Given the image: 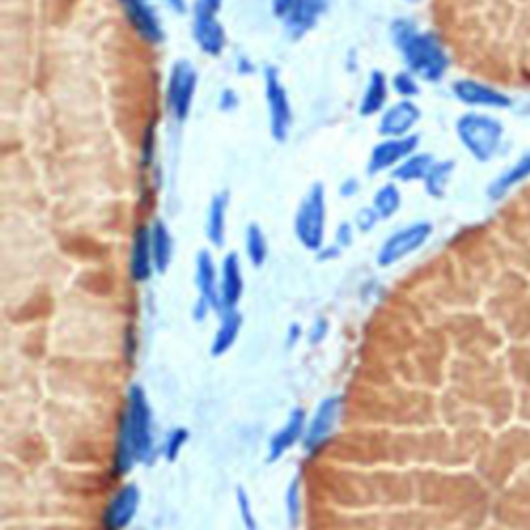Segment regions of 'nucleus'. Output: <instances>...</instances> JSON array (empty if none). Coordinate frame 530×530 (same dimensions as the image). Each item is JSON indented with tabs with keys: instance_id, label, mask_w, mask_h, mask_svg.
<instances>
[{
	"instance_id": "obj_28",
	"label": "nucleus",
	"mask_w": 530,
	"mask_h": 530,
	"mask_svg": "<svg viewBox=\"0 0 530 530\" xmlns=\"http://www.w3.org/2000/svg\"><path fill=\"white\" fill-rule=\"evenodd\" d=\"M371 205H373V210L379 214L381 220L394 218L400 212V208H402V191H400V187L396 183L381 185L373 193Z\"/></svg>"
},
{
	"instance_id": "obj_1",
	"label": "nucleus",
	"mask_w": 530,
	"mask_h": 530,
	"mask_svg": "<svg viewBox=\"0 0 530 530\" xmlns=\"http://www.w3.org/2000/svg\"><path fill=\"white\" fill-rule=\"evenodd\" d=\"M156 450L154 437V412L147 394L141 386L133 384L127 390L123 415L116 433L112 473L114 477H127L139 464L150 462Z\"/></svg>"
},
{
	"instance_id": "obj_38",
	"label": "nucleus",
	"mask_w": 530,
	"mask_h": 530,
	"mask_svg": "<svg viewBox=\"0 0 530 530\" xmlns=\"http://www.w3.org/2000/svg\"><path fill=\"white\" fill-rule=\"evenodd\" d=\"M239 106V96L234 90H224L220 96V110L224 112H232L234 108Z\"/></svg>"
},
{
	"instance_id": "obj_21",
	"label": "nucleus",
	"mask_w": 530,
	"mask_h": 530,
	"mask_svg": "<svg viewBox=\"0 0 530 530\" xmlns=\"http://www.w3.org/2000/svg\"><path fill=\"white\" fill-rule=\"evenodd\" d=\"M388 96H390V79L384 71H373L369 75L367 87L361 96L359 102V114L363 119H369V116L381 114L388 108Z\"/></svg>"
},
{
	"instance_id": "obj_23",
	"label": "nucleus",
	"mask_w": 530,
	"mask_h": 530,
	"mask_svg": "<svg viewBox=\"0 0 530 530\" xmlns=\"http://www.w3.org/2000/svg\"><path fill=\"white\" fill-rule=\"evenodd\" d=\"M528 179H530V152L497 176V179L487 187V197L491 201H502L512 189H516Z\"/></svg>"
},
{
	"instance_id": "obj_2",
	"label": "nucleus",
	"mask_w": 530,
	"mask_h": 530,
	"mask_svg": "<svg viewBox=\"0 0 530 530\" xmlns=\"http://www.w3.org/2000/svg\"><path fill=\"white\" fill-rule=\"evenodd\" d=\"M390 38L410 73L427 83L444 79L450 69V56L437 34L421 32L415 21L400 17L390 25Z\"/></svg>"
},
{
	"instance_id": "obj_24",
	"label": "nucleus",
	"mask_w": 530,
	"mask_h": 530,
	"mask_svg": "<svg viewBox=\"0 0 530 530\" xmlns=\"http://www.w3.org/2000/svg\"><path fill=\"white\" fill-rule=\"evenodd\" d=\"M433 164H435V158L431 154L415 152L392 170V179L398 183H419V181L423 183L425 176L433 168Z\"/></svg>"
},
{
	"instance_id": "obj_18",
	"label": "nucleus",
	"mask_w": 530,
	"mask_h": 530,
	"mask_svg": "<svg viewBox=\"0 0 530 530\" xmlns=\"http://www.w3.org/2000/svg\"><path fill=\"white\" fill-rule=\"evenodd\" d=\"M328 0H292L286 13L284 27L292 40H301L319 23L323 13L328 11Z\"/></svg>"
},
{
	"instance_id": "obj_3",
	"label": "nucleus",
	"mask_w": 530,
	"mask_h": 530,
	"mask_svg": "<svg viewBox=\"0 0 530 530\" xmlns=\"http://www.w3.org/2000/svg\"><path fill=\"white\" fill-rule=\"evenodd\" d=\"M504 133L502 121L483 112H466L456 121V135L460 143L477 162H489L495 158Z\"/></svg>"
},
{
	"instance_id": "obj_4",
	"label": "nucleus",
	"mask_w": 530,
	"mask_h": 530,
	"mask_svg": "<svg viewBox=\"0 0 530 530\" xmlns=\"http://www.w3.org/2000/svg\"><path fill=\"white\" fill-rule=\"evenodd\" d=\"M328 224V197L326 187L313 183L305 197L301 199L297 214H294V237L303 245V249L317 253L326 245V226Z\"/></svg>"
},
{
	"instance_id": "obj_40",
	"label": "nucleus",
	"mask_w": 530,
	"mask_h": 530,
	"mask_svg": "<svg viewBox=\"0 0 530 530\" xmlns=\"http://www.w3.org/2000/svg\"><path fill=\"white\" fill-rule=\"evenodd\" d=\"M340 253H342V249L334 243L332 247H330V245H323L315 255H317L319 261H328V259H336V257H340Z\"/></svg>"
},
{
	"instance_id": "obj_12",
	"label": "nucleus",
	"mask_w": 530,
	"mask_h": 530,
	"mask_svg": "<svg viewBox=\"0 0 530 530\" xmlns=\"http://www.w3.org/2000/svg\"><path fill=\"white\" fill-rule=\"evenodd\" d=\"M454 98L470 108H491V110H504L510 108L514 102L508 94L495 90L491 85H485L475 79H458L452 83Z\"/></svg>"
},
{
	"instance_id": "obj_5",
	"label": "nucleus",
	"mask_w": 530,
	"mask_h": 530,
	"mask_svg": "<svg viewBox=\"0 0 530 530\" xmlns=\"http://www.w3.org/2000/svg\"><path fill=\"white\" fill-rule=\"evenodd\" d=\"M431 237H433V224L427 220L410 222V224L394 230L390 237L381 243V247L377 249V255H375L377 268H381V270L394 268V265L400 263L402 259L421 251L429 243Z\"/></svg>"
},
{
	"instance_id": "obj_43",
	"label": "nucleus",
	"mask_w": 530,
	"mask_h": 530,
	"mask_svg": "<svg viewBox=\"0 0 530 530\" xmlns=\"http://www.w3.org/2000/svg\"><path fill=\"white\" fill-rule=\"evenodd\" d=\"M201 3H205L208 7H212L214 11H220V7H222L224 0H201Z\"/></svg>"
},
{
	"instance_id": "obj_30",
	"label": "nucleus",
	"mask_w": 530,
	"mask_h": 530,
	"mask_svg": "<svg viewBox=\"0 0 530 530\" xmlns=\"http://www.w3.org/2000/svg\"><path fill=\"white\" fill-rule=\"evenodd\" d=\"M187 441H189V429L185 427H174L166 433L164 441H162V458L166 462H176L183 452V448L187 446Z\"/></svg>"
},
{
	"instance_id": "obj_34",
	"label": "nucleus",
	"mask_w": 530,
	"mask_h": 530,
	"mask_svg": "<svg viewBox=\"0 0 530 530\" xmlns=\"http://www.w3.org/2000/svg\"><path fill=\"white\" fill-rule=\"evenodd\" d=\"M355 232H357L355 222H340L334 232V243L340 249H348L352 243H355Z\"/></svg>"
},
{
	"instance_id": "obj_14",
	"label": "nucleus",
	"mask_w": 530,
	"mask_h": 530,
	"mask_svg": "<svg viewBox=\"0 0 530 530\" xmlns=\"http://www.w3.org/2000/svg\"><path fill=\"white\" fill-rule=\"evenodd\" d=\"M421 108L412 100H398L379 116L377 131L381 137H408L421 121Z\"/></svg>"
},
{
	"instance_id": "obj_22",
	"label": "nucleus",
	"mask_w": 530,
	"mask_h": 530,
	"mask_svg": "<svg viewBox=\"0 0 530 530\" xmlns=\"http://www.w3.org/2000/svg\"><path fill=\"white\" fill-rule=\"evenodd\" d=\"M228 208H230V195L228 191H220L210 199L208 218H205V234L208 241L222 249L226 245V230H228Z\"/></svg>"
},
{
	"instance_id": "obj_42",
	"label": "nucleus",
	"mask_w": 530,
	"mask_h": 530,
	"mask_svg": "<svg viewBox=\"0 0 530 530\" xmlns=\"http://www.w3.org/2000/svg\"><path fill=\"white\" fill-rule=\"evenodd\" d=\"M166 5L176 13V15H185L189 11L187 0H166Z\"/></svg>"
},
{
	"instance_id": "obj_10",
	"label": "nucleus",
	"mask_w": 530,
	"mask_h": 530,
	"mask_svg": "<svg viewBox=\"0 0 530 530\" xmlns=\"http://www.w3.org/2000/svg\"><path fill=\"white\" fill-rule=\"evenodd\" d=\"M419 135L408 137H384L373 145L367 162L369 176H377L384 172H392L402 160L419 150Z\"/></svg>"
},
{
	"instance_id": "obj_6",
	"label": "nucleus",
	"mask_w": 530,
	"mask_h": 530,
	"mask_svg": "<svg viewBox=\"0 0 530 530\" xmlns=\"http://www.w3.org/2000/svg\"><path fill=\"white\" fill-rule=\"evenodd\" d=\"M342 410H344V398L340 394H330L315 406L311 419L307 421L305 439L301 444L307 456H317L323 448H328L332 444L342 419Z\"/></svg>"
},
{
	"instance_id": "obj_44",
	"label": "nucleus",
	"mask_w": 530,
	"mask_h": 530,
	"mask_svg": "<svg viewBox=\"0 0 530 530\" xmlns=\"http://www.w3.org/2000/svg\"><path fill=\"white\" fill-rule=\"evenodd\" d=\"M406 3L408 5H417V3H421V0H406Z\"/></svg>"
},
{
	"instance_id": "obj_7",
	"label": "nucleus",
	"mask_w": 530,
	"mask_h": 530,
	"mask_svg": "<svg viewBox=\"0 0 530 530\" xmlns=\"http://www.w3.org/2000/svg\"><path fill=\"white\" fill-rule=\"evenodd\" d=\"M199 75L187 58H179L168 73L166 81V110L176 123H185L191 114Z\"/></svg>"
},
{
	"instance_id": "obj_32",
	"label": "nucleus",
	"mask_w": 530,
	"mask_h": 530,
	"mask_svg": "<svg viewBox=\"0 0 530 530\" xmlns=\"http://www.w3.org/2000/svg\"><path fill=\"white\" fill-rule=\"evenodd\" d=\"M237 510H239V518H241L245 530H259V522H257V516H255V510H253V502H251L249 493L245 491V487L237 489Z\"/></svg>"
},
{
	"instance_id": "obj_31",
	"label": "nucleus",
	"mask_w": 530,
	"mask_h": 530,
	"mask_svg": "<svg viewBox=\"0 0 530 530\" xmlns=\"http://www.w3.org/2000/svg\"><path fill=\"white\" fill-rule=\"evenodd\" d=\"M390 87L402 100H412V98H417L421 94L419 77L415 73H410L408 69L396 73L392 77V81H390Z\"/></svg>"
},
{
	"instance_id": "obj_36",
	"label": "nucleus",
	"mask_w": 530,
	"mask_h": 530,
	"mask_svg": "<svg viewBox=\"0 0 530 530\" xmlns=\"http://www.w3.org/2000/svg\"><path fill=\"white\" fill-rule=\"evenodd\" d=\"M359 191H361V183H359V179H355V176H348V179H344L340 183V189H338L340 197H344V199L355 197Z\"/></svg>"
},
{
	"instance_id": "obj_33",
	"label": "nucleus",
	"mask_w": 530,
	"mask_h": 530,
	"mask_svg": "<svg viewBox=\"0 0 530 530\" xmlns=\"http://www.w3.org/2000/svg\"><path fill=\"white\" fill-rule=\"evenodd\" d=\"M379 222H381V218L373 210V205H369V208H361L355 216V228H357V232H363V234L373 232Z\"/></svg>"
},
{
	"instance_id": "obj_27",
	"label": "nucleus",
	"mask_w": 530,
	"mask_h": 530,
	"mask_svg": "<svg viewBox=\"0 0 530 530\" xmlns=\"http://www.w3.org/2000/svg\"><path fill=\"white\" fill-rule=\"evenodd\" d=\"M245 255H247L249 263L257 270L263 268L265 261H268V255H270L268 237H265L263 228L257 222H251L245 228Z\"/></svg>"
},
{
	"instance_id": "obj_16",
	"label": "nucleus",
	"mask_w": 530,
	"mask_h": 530,
	"mask_svg": "<svg viewBox=\"0 0 530 530\" xmlns=\"http://www.w3.org/2000/svg\"><path fill=\"white\" fill-rule=\"evenodd\" d=\"M245 294V274L239 253H226L220 263V313L239 309Z\"/></svg>"
},
{
	"instance_id": "obj_17",
	"label": "nucleus",
	"mask_w": 530,
	"mask_h": 530,
	"mask_svg": "<svg viewBox=\"0 0 530 530\" xmlns=\"http://www.w3.org/2000/svg\"><path fill=\"white\" fill-rule=\"evenodd\" d=\"M129 274L133 282L145 284L156 274L154 251H152V226L141 224L133 232L131 255H129Z\"/></svg>"
},
{
	"instance_id": "obj_8",
	"label": "nucleus",
	"mask_w": 530,
	"mask_h": 530,
	"mask_svg": "<svg viewBox=\"0 0 530 530\" xmlns=\"http://www.w3.org/2000/svg\"><path fill=\"white\" fill-rule=\"evenodd\" d=\"M263 98H265V104H268L272 137L278 143H284L290 135L294 116H292V104H290L288 90L276 67H268L263 71Z\"/></svg>"
},
{
	"instance_id": "obj_13",
	"label": "nucleus",
	"mask_w": 530,
	"mask_h": 530,
	"mask_svg": "<svg viewBox=\"0 0 530 530\" xmlns=\"http://www.w3.org/2000/svg\"><path fill=\"white\" fill-rule=\"evenodd\" d=\"M307 412L303 408H292L288 412L286 421L282 423V427L270 437V444H268V462H278L282 460L292 448H297L299 444H303L305 439V431H307Z\"/></svg>"
},
{
	"instance_id": "obj_15",
	"label": "nucleus",
	"mask_w": 530,
	"mask_h": 530,
	"mask_svg": "<svg viewBox=\"0 0 530 530\" xmlns=\"http://www.w3.org/2000/svg\"><path fill=\"white\" fill-rule=\"evenodd\" d=\"M119 5L141 40L150 44H160L164 40L162 21L150 0H119Z\"/></svg>"
},
{
	"instance_id": "obj_29",
	"label": "nucleus",
	"mask_w": 530,
	"mask_h": 530,
	"mask_svg": "<svg viewBox=\"0 0 530 530\" xmlns=\"http://www.w3.org/2000/svg\"><path fill=\"white\" fill-rule=\"evenodd\" d=\"M284 506H286V518L290 528H299L303 522V479L297 475L294 477L284 493Z\"/></svg>"
},
{
	"instance_id": "obj_25",
	"label": "nucleus",
	"mask_w": 530,
	"mask_h": 530,
	"mask_svg": "<svg viewBox=\"0 0 530 530\" xmlns=\"http://www.w3.org/2000/svg\"><path fill=\"white\" fill-rule=\"evenodd\" d=\"M152 226V251H154V263H156V274H166L172 257H174V239L170 228L156 220Z\"/></svg>"
},
{
	"instance_id": "obj_26",
	"label": "nucleus",
	"mask_w": 530,
	"mask_h": 530,
	"mask_svg": "<svg viewBox=\"0 0 530 530\" xmlns=\"http://www.w3.org/2000/svg\"><path fill=\"white\" fill-rule=\"evenodd\" d=\"M456 172L454 160H435L433 168L425 176V193L433 199H444L448 193V187L452 183V176Z\"/></svg>"
},
{
	"instance_id": "obj_37",
	"label": "nucleus",
	"mask_w": 530,
	"mask_h": 530,
	"mask_svg": "<svg viewBox=\"0 0 530 530\" xmlns=\"http://www.w3.org/2000/svg\"><path fill=\"white\" fill-rule=\"evenodd\" d=\"M212 311H216L208 301H205V299H197V303H195V307H193V319L199 323V321H205V319H208V315L212 313Z\"/></svg>"
},
{
	"instance_id": "obj_11",
	"label": "nucleus",
	"mask_w": 530,
	"mask_h": 530,
	"mask_svg": "<svg viewBox=\"0 0 530 530\" xmlns=\"http://www.w3.org/2000/svg\"><path fill=\"white\" fill-rule=\"evenodd\" d=\"M141 506V491L137 483H123L116 489L104 506L102 528L104 530H127L135 520Z\"/></svg>"
},
{
	"instance_id": "obj_35",
	"label": "nucleus",
	"mask_w": 530,
	"mask_h": 530,
	"mask_svg": "<svg viewBox=\"0 0 530 530\" xmlns=\"http://www.w3.org/2000/svg\"><path fill=\"white\" fill-rule=\"evenodd\" d=\"M328 334H330V321L326 317H317L307 332V340L311 346H317L328 338Z\"/></svg>"
},
{
	"instance_id": "obj_41",
	"label": "nucleus",
	"mask_w": 530,
	"mask_h": 530,
	"mask_svg": "<svg viewBox=\"0 0 530 530\" xmlns=\"http://www.w3.org/2000/svg\"><path fill=\"white\" fill-rule=\"evenodd\" d=\"M290 5H292V0H272V11H274V15L278 19H284L288 9H290Z\"/></svg>"
},
{
	"instance_id": "obj_9",
	"label": "nucleus",
	"mask_w": 530,
	"mask_h": 530,
	"mask_svg": "<svg viewBox=\"0 0 530 530\" xmlns=\"http://www.w3.org/2000/svg\"><path fill=\"white\" fill-rule=\"evenodd\" d=\"M193 42L205 56H222L226 48V29L218 19V11L197 0L193 7Z\"/></svg>"
},
{
	"instance_id": "obj_19",
	"label": "nucleus",
	"mask_w": 530,
	"mask_h": 530,
	"mask_svg": "<svg viewBox=\"0 0 530 530\" xmlns=\"http://www.w3.org/2000/svg\"><path fill=\"white\" fill-rule=\"evenodd\" d=\"M195 288L199 297L220 313V268L210 249H201L195 255Z\"/></svg>"
},
{
	"instance_id": "obj_20",
	"label": "nucleus",
	"mask_w": 530,
	"mask_h": 530,
	"mask_svg": "<svg viewBox=\"0 0 530 530\" xmlns=\"http://www.w3.org/2000/svg\"><path fill=\"white\" fill-rule=\"evenodd\" d=\"M243 332V313L239 309H226L220 313V326L214 332L212 344H210V355L214 359H222L224 355L232 350L237 344L239 336Z\"/></svg>"
},
{
	"instance_id": "obj_39",
	"label": "nucleus",
	"mask_w": 530,
	"mask_h": 530,
	"mask_svg": "<svg viewBox=\"0 0 530 530\" xmlns=\"http://www.w3.org/2000/svg\"><path fill=\"white\" fill-rule=\"evenodd\" d=\"M303 338V328L299 323H290L288 330H286V348H294Z\"/></svg>"
}]
</instances>
